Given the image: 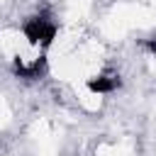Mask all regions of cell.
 I'll return each instance as SVG.
<instances>
[{
    "instance_id": "obj_1",
    "label": "cell",
    "mask_w": 156,
    "mask_h": 156,
    "mask_svg": "<svg viewBox=\"0 0 156 156\" xmlns=\"http://www.w3.org/2000/svg\"><path fill=\"white\" fill-rule=\"evenodd\" d=\"M24 37L29 39V44H39L41 41L44 46H49L54 41V37H56V24L46 22L44 17H32L24 24Z\"/></svg>"
},
{
    "instance_id": "obj_4",
    "label": "cell",
    "mask_w": 156,
    "mask_h": 156,
    "mask_svg": "<svg viewBox=\"0 0 156 156\" xmlns=\"http://www.w3.org/2000/svg\"><path fill=\"white\" fill-rule=\"evenodd\" d=\"M146 46H149V49H151V51L156 54V41H146Z\"/></svg>"
},
{
    "instance_id": "obj_2",
    "label": "cell",
    "mask_w": 156,
    "mask_h": 156,
    "mask_svg": "<svg viewBox=\"0 0 156 156\" xmlns=\"http://www.w3.org/2000/svg\"><path fill=\"white\" fill-rule=\"evenodd\" d=\"M88 88L93 93H112L115 88H119V78H110V76H100V78H90Z\"/></svg>"
},
{
    "instance_id": "obj_3",
    "label": "cell",
    "mask_w": 156,
    "mask_h": 156,
    "mask_svg": "<svg viewBox=\"0 0 156 156\" xmlns=\"http://www.w3.org/2000/svg\"><path fill=\"white\" fill-rule=\"evenodd\" d=\"M41 71H44V58H37L32 66H24L20 58L15 61V73H17V76H22V78H37Z\"/></svg>"
}]
</instances>
